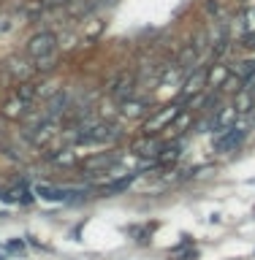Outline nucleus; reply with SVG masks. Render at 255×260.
Returning <instances> with one entry per match:
<instances>
[{
	"instance_id": "obj_1",
	"label": "nucleus",
	"mask_w": 255,
	"mask_h": 260,
	"mask_svg": "<svg viewBox=\"0 0 255 260\" xmlns=\"http://www.w3.org/2000/svg\"><path fill=\"white\" fill-rule=\"evenodd\" d=\"M27 57L36 62L38 71H49L54 65V57H57V36L49 30L36 32L27 41Z\"/></svg>"
},
{
	"instance_id": "obj_2",
	"label": "nucleus",
	"mask_w": 255,
	"mask_h": 260,
	"mask_svg": "<svg viewBox=\"0 0 255 260\" xmlns=\"http://www.w3.org/2000/svg\"><path fill=\"white\" fill-rule=\"evenodd\" d=\"M33 192H36L41 201H49V203H73V201H81L87 195L84 190H79V187H54V184H46V182H38L33 187Z\"/></svg>"
},
{
	"instance_id": "obj_3",
	"label": "nucleus",
	"mask_w": 255,
	"mask_h": 260,
	"mask_svg": "<svg viewBox=\"0 0 255 260\" xmlns=\"http://www.w3.org/2000/svg\"><path fill=\"white\" fill-rule=\"evenodd\" d=\"M247 138V127L244 125H231L225 130H217L215 136V149L220 154H228V152H236L242 146V141Z\"/></svg>"
},
{
	"instance_id": "obj_4",
	"label": "nucleus",
	"mask_w": 255,
	"mask_h": 260,
	"mask_svg": "<svg viewBox=\"0 0 255 260\" xmlns=\"http://www.w3.org/2000/svg\"><path fill=\"white\" fill-rule=\"evenodd\" d=\"M179 111H182V106H166L163 111H158L155 117H150L144 122V136H155V133H160V130H168L171 127V122H174L179 117Z\"/></svg>"
},
{
	"instance_id": "obj_5",
	"label": "nucleus",
	"mask_w": 255,
	"mask_h": 260,
	"mask_svg": "<svg viewBox=\"0 0 255 260\" xmlns=\"http://www.w3.org/2000/svg\"><path fill=\"white\" fill-rule=\"evenodd\" d=\"M117 136H120L117 127H111V125H95V127H90V130H84V133H81V141L106 144V141H114Z\"/></svg>"
},
{
	"instance_id": "obj_6",
	"label": "nucleus",
	"mask_w": 255,
	"mask_h": 260,
	"mask_svg": "<svg viewBox=\"0 0 255 260\" xmlns=\"http://www.w3.org/2000/svg\"><path fill=\"white\" fill-rule=\"evenodd\" d=\"M239 114H236V106H223V109H215V117H212V127L215 130H225L236 125Z\"/></svg>"
},
{
	"instance_id": "obj_7",
	"label": "nucleus",
	"mask_w": 255,
	"mask_h": 260,
	"mask_svg": "<svg viewBox=\"0 0 255 260\" xmlns=\"http://www.w3.org/2000/svg\"><path fill=\"white\" fill-rule=\"evenodd\" d=\"M231 81V68L228 65H212L207 71V87H225Z\"/></svg>"
},
{
	"instance_id": "obj_8",
	"label": "nucleus",
	"mask_w": 255,
	"mask_h": 260,
	"mask_svg": "<svg viewBox=\"0 0 255 260\" xmlns=\"http://www.w3.org/2000/svg\"><path fill=\"white\" fill-rule=\"evenodd\" d=\"M204 87H207V71H195L190 79L185 81V89H182V98H190V95H201Z\"/></svg>"
},
{
	"instance_id": "obj_9",
	"label": "nucleus",
	"mask_w": 255,
	"mask_h": 260,
	"mask_svg": "<svg viewBox=\"0 0 255 260\" xmlns=\"http://www.w3.org/2000/svg\"><path fill=\"white\" fill-rule=\"evenodd\" d=\"M239 36H242V41H255V8H244L242 11Z\"/></svg>"
},
{
	"instance_id": "obj_10",
	"label": "nucleus",
	"mask_w": 255,
	"mask_h": 260,
	"mask_svg": "<svg viewBox=\"0 0 255 260\" xmlns=\"http://www.w3.org/2000/svg\"><path fill=\"white\" fill-rule=\"evenodd\" d=\"M160 141L158 138H152V136H144L141 141H138L136 146H133V152L136 154H141V157H158V152H160Z\"/></svg>"
},
{
	"instance_id": "obj_11",
	"label": "nucleus",
	"mask_w": 255,
	"mask_h": 260,
	"mask_svg": "<svg viewBox=\"0 0 255 260\" xmlns=\"http://www.w3.org/2000/svg\"><path fill=\"white\" fill-rule=\"evenodd\" d=\"M33 130H36V133H30V141H33V144H46L49 138L57 133L52 122H44V125H38V127H33Z\"/></svg>"
},
{
	"instance_id": "obj_12",
	"label": "nucleus",
	"mask_w": 255,
	"mask_h": 260,
	"mask_svg": "<svg viewBox=\"0 0 255 260\" xmlns=\"http://www.w3.org/2000/svg\"><path fill=\"white\" fill-rule=\"evenodd\" d=\"M71 0H33L30 3V11L33 14H44V11H52V8H63L68 6Z\"/></svg>"
},
{
	"instance_id": "obj_13",
	"label": "nucleus",
	"mask_w": 255,
	"mask_h": 260,
	"mask_svg": "<svg viewBox=\"0 0 255 260\" xmlns=\"http://www.w3.org/2000/svg\"><path fill=\"white\" fill-rule=\"evenodd\" d=\"M144 111H147L144 101H133V98H125V101H122V114H125V117H141Z\"/></svg>"
},
{
	"instance_id": "obj_14",
	"label": "nucleus",
	"mask_w": 255,
	"mask_h": 260,
	"mask_svg": "<svg viewBox=\"0 0 255 260\" xmlns=\"http://www.w3.org/2000/svg\"><path fill=\"white\" fill-rule=\"evenodd\" d=\"M8 73H11L14 79H22L24 81L33 73V68H27V62H24V60H11V62H8Z\"/></svg>"
},
{
	"instance_id": "obj_15",
	"label": "nucleus",
	"mask_w": 255,
	"mask_h": 260,
	"mask_svg": "<svg viewBox=\"0 0 255 260\" xmlns=\"http://www.w3.org/2000/svg\"><path fill=\"white\" fill-rule=\"evenodd\" d=\"M27 106H30V103H24V101H19V98H14V101L6 103V117H22V114L27 111Z\"/></svg>"
},
{
	"instance_id": "obj_16",
	"label": "nucleus",
	"mask_w": 255,
	"mask_h": 260,
	"mask_svg": "<svg viewBox=\"0 0 255 260\" xmlns=\"http://www.w3.org/2000/svg\"><path fill=\"white\" fill-rule=\"evenodd\" d=\"M234 73L239 76V81L244 84V81H247V79L252 76V73H255V60H244V62H239V65L234 68Z\"/></svg>"
},
{
	"instance_id": "obj_17",
	"label": "nucleus",
	"mask_w": 255,
	"mask_h": 260,
	"mask_svg": "<svg viewBox=\"0 0 255 260\" xmlns=\"http://www.w3.org/2000/svg\"><path fill=\"white\" fill-rule=\"evenodd\" d=\"M14 98H19V101H24V103H33V98H36V87L27 84V81H22V84L16 87V95Z\"/></svg>"
},
{
	"instance_id": "obj_18",
	"label": "nucleus",
	"mask_w": 255,
	"mask_h": 260,
	"mask_svg": "<svg viewBox=\"0 0 255 260\" xmlns=\"http://www.w3.org/2000/svg\"><path fill=\"white\" fill-rule=\"evenodd\" d=\"M133 182V176H122V179H117V182H109V184H103L101 190L103 192H122V190H128V184Z\"/></svg>"
},
{
	"instance_id": "obj_19",
	"label": "nucleus",
	"mask_w": 255,
	"mask_h": 260,
	"mask_svg": "<svg viewBox=\"0 0 255 260\" xmlns=\"http://www.w3.org/2000/svg\"><path fill=\"white\" fill-rule=\"evenodd\" d=\"M49 160H52L54 166H73V162H76V154H73L71 149H65L60 154H49Z\"/></svg>"
},
{
	"instance_id": "obj_20",
	"label": "nucleus",
	"mask_w": 255,
	"mask_h": 260,
	"mask_svg": "<svg viewBox=\"0 0 255 260\" xmlns=\"http://www.w3.org/2000/svg\"><path fill=\"white\" fill-rule=\"evenodd\" d=\"M204 11H207V16H215V22L220 19V14H223V8H220L217 0H207V6H204Z\"/></svg>"
},
{
	"instance_id": "obj_21",
	"label": "nucleus",
	"mask_w": 255,
	"mask_h": 260,
	"mask_svg": "<svg viewBox=\"0 0 255 260\" xmlns=\"http://www.w3.org/2000/svg\"><path fill=\"white\" fill-rule=\"evenodd\" d=\"M6 198H8V201H16V203H30V201H33L30 195H27V190H24V187H19V190H14L11 195H6Z\"/></svg>"
},
{
	"instance_id": "obj_22",
	"label": "nucleus",
	"mask_w": 255,
	"mask_h": 260,
	"mask_svg": "<svg viewBox=\"0 0 255 260\" xmlns=\"http://www.w3.org/2000/svg\"><path fill=\"white\" fill-rule=\"evenodd\" d=\"M0 11H3V0H0Z\"/></svg>"
},
{
	"instance_id": "obj_23",
	"label": "nucleus",
	"mask_w": 255,
	"mask_h": 260,
	"mask_svg": "<svg viewBox=\"0 0 255 260\" xmlns=\"http://www.w3.org/2000/svg\"><path fill=\"white\" fill-rule=\"evenodd\" d=\"M0 260H8V257H3V255H0Z\"/></svg>"
}]
</instances>
